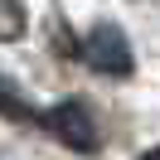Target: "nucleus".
<instances>
[{
	"instance_id": "obj_1",
	"label": "nucleus",
	"mask_w": 160,
	"mask_h": 160,
	"mask_svg": "<svg viewBox=\"0 0 160 160\" xmlns=\"http://www.w3.org/2000/svg\"><path fill=\"white\" fill-rule=\"evenodd\" d=\"M82 58H88V68L107 73V78H126V73L136 68L131 44H126V34H121L117 24H97V29L82 39Z\"/></svg>"
},
{
	"instance_id": "obj_2",
	"label": "nucleus",
	"mask_w": 160,
	"mask_h": 160,
	"mask_svg": "<svg viewBox=\"0 0 160 160\" xmlns=\"http://www.w3.org/2000/svg\"><path fill=\"white\" fill-rule=\"evenodd\" d=\"M44 126L53 131V136L63 141L68 150H97V121H92V112H88V102H58V107H49L44 112Z\"/></svg>"
},
{
	"instance_id": "obj_3",
	"label": "nucleus",
	"mask_w": 160,
	"mask_h": 160,
	"mask_svg": "<svg viewBox=\"0 0 160 160\" xmlns=\"http://www.w3.org/2000/svg\"><path fill=\"white\" fill-rule=\"evenodd\" d=\"M0 117H15V121H34V107L24 102V92L15 88V82L0 78Z\"/></svg>"
},
{
	"instance_id": "obj_4",
	"label": "nucleus",
	"mask_w": 160,
	"mask_h": 160,
	"mask_svg": "<svg viewBox=\"0 0 160 160\" xmlns=\"http://www.w3.org/2000/svg\"><path fill=\"white\" fill-rule=\"evenodd\" d=\"M24 34V5L20 0H0V44H15Z\"/></svg>"
},
{
	"instance_id": "obj_5",
	"label": "nucleus",
	"mask_w": 160,
	"mask_h": 160,
	"mask_svg": "<svg viewBox=\"0 0 160 160\" xmlns=\"http://www.w3.org/2000/svg\"><path fill=\"white\" fill-rule=\"evenodd\" d=\"M136 160H160V150H141V155Z\"/></svg>"
}]
</instances>
